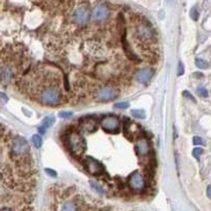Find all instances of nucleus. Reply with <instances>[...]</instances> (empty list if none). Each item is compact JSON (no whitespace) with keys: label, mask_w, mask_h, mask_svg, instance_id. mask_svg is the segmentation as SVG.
Listing matches in <instances>:
<instances>
[{"label":"nucleus","mask_w":211,"mask_h":211,"mask_svg":"<svg viewBox=\"0 0 211 211\" xmlns=\"http://www.w3.org/2000/svg\"><path fill=\"white\" fill-rule=\"evenodd\" d=\"M190 16L191 18H192V20H194V21L196 22L198 20L199 17V12L198 11L197 9L195 8V7H192V9H190Z\"/></svg>","instance_id":"nucleus-18"},{"label":"nucleus","mask_w":211,"mask_h":211,"mask_svg":"<svg viewBox=\"0 0 211 211\" xmlns=\"http://www.w3.org/2000/svg\"><path fill=\"white\" fill-rule=\"evenodd\" d=\"M203 153V149L201 148H195L192 151L193 156L195 158H196L197 159H199L201 155H202Z\"/></svg>","instance_id":"nucleus-22"},{"label":"nucleus","mask_w":211,"mask_h":211,"mask_svg":"<svg viewBox=\"0 0 211 211\" xmlns=\"http://www.w3.org/2000/svg\"><path fill=\"white\" fill-rule=\"evenodd\" d=\"M135 149H136L137 152L140 156H144V155H147L149 152V144L145 139L138 140Z\"/></svg>","instance_id":"nucleus-12"},{"label":"nucleus","mask_w":211,"mask_h":211,"mask_svg":"<svg viewBox=\"0 0 211 211\" xmlns=\"http://www.w3.org/2000/svg\"><path fill=\"white\" fill-rule=\"evenodd\" d=\"M74 16L77 22L81 25H84L89 18L88 12L84 8H78L75 12Z\"/></svg>","instance_id":"nucleus-11"},{"label":"nucleus","mask_w":211,"mask_h":211,"mask_svg":"<svg viewBox=\"0 0 211 211\" xmlns=\"http://www.w3.org/2000/svg\"><path fill=\"white\" fill-rule=\"evenodd\" d=\"M194 76L195 77V78H202L203 77V74L202 73H201V72H195L194 73Z\"/></svg>","instance_id":"nucleus-31"},{"label":"nucleus","mask_w":211,"mask_h":211,"mask_svg":"<svg viewBox=\"0 0 211 211\" xmlns=\"http://www.w3.org/2000/svg\"><path fill=\"white\" fill-rule=\"evenodd\" d=\"M197 90H198V94L201 95V96H202L203 98H207L209 96L208 90L205 87L200 86L198 88Z\"/></svg>","instance_id":"nucleus-20"},{"label":"nucleus","mask_w":211,"mask_h":211,"mask_svg":"<svg viewBox=\"0 0 211 211\" xmlns=\"http://www.w3.org/2000/svg\"><path fill=\"white\" fill-rule=\"evenodd\" d=\"M102 127L106 133H117L120 131V122L113 116H108L103 118L101 122Z\"/></svg>","instance_id":"nucleus-4"},{"label":"nucleus","mask_w":211,"mask_h":211,"mask_svg":"<svg viewBox=\"0 0 211 211\" xmlns=\"http://www.w3.org/2000/svg\"><path fill=\"white\" fill-rule=\"evenodd\" d=\"M59 116L60 118H69L72 115V113L70 112V111H64V112H61L59 113Z\"/></svg>","instance_id":"nucleus-26"},{"label":"nucleus","mask_w":211,"mask_h":211,"mask_svg":"<svg viewBox=\"0 0 211 211\" xmlns=\"http://www.w3.org/2000/svg\"><path fill=\"white\" fill-rule=\"evenodd\" d=\"M126 36H127L126 30H125V29L123 30V31L122 37V43L123 48L124 49V52H125V54H126V55L128 57V58L130 59L131 60H133V61H139L140 59L138 58V57L137 56V55H135L131 49L130 48V46H129V44L127 42V41Z\"/></svg>","instance_id":"nucleus-9"},{"label":"nucleus","mask_w":211,"mask_h":211,"mask_svg":"<svg viewBox=\"0 0 211 211\" xmlns=\"http://www.w3.org/2000/svg\"><path fill=\"white\" fill-rule=\"evenodd\" d=\"M1 211H11V210H9V209H2Z\"/></svg>","instance_id":"nucleus-33"},{"label":"nucleus","mask_w":211,"mask_h":211,"mask_svg":"<svg viewBox=\"0 0 211 211\" xmlns=\"http://www.w3.org/2000/svg\"><path fill=\"white\" fill-rule=\"evenodd\" d=\"M154 70L150 68H144L137 73L136 75V79L140 83H146L153 77L154 75Z\"/></svg>","instance_id":"nucleus-8"},{"label":"nucleus","mask_w":211,"mask_h":211,"mask_svg":"<svg viewBox=\"0 0 211 211\" xmlns=\"http://www.w3.org/2000/svg\"><path fill=\"white\" fill-rule=\"evenodd\" d=\"M91 186L92 188L98 194L102 195L103 194V190L102 189V188L100 187L99 184H98L97 183H95L94 182H92L91 183Z\"/></svg>","instance_id":"nucleus-23"},{"label":"nucleus","mask_w":211,"mask_h":211,"mask_svg":"<svg viewBox=\"0 0 211 211\" xmlns=\"http://www.w3.org/2000/svg\"><path fill=\"white\" fill-rule=\"evenodd\" d=\"M129 103L127 102H120V103H117L114 105V107L116 109H127L129 107Z\"/></svg>","instance_id":"nucleus-21"},{"label":"nucleus","mask_w":211,"mask_h":211,"mask_svg":"<svg viewBox=\"0 0 211 211\" xmlns=\"http://www.w3.org/2000/svg\"><path fill=\"white\" fill-rule=\"evenodd\" d=\"M84 166L88 173L93 175H99L103 172V165L98 162V160L90 157H87L84 159Z\"/></svg>","instance_id":"nucleus-6"},{"label":"nucleus","mask_w":211,"mask_h":211,"mask_svg":"<svg viewBox=\"0 0 211 211\" xmlns=\"http://www.w3.org/2000/svg\"><path fill=\"white\" fill-rule=\"evenodd\" d=\"M40 99L43 104L49 106H54L59 103L61 100V94L57 88H47L41 92Z\"/></svg>","instance_id":"nucleus-3"},{"label":"nucleus","mask_w":211,"mask_h":211,"mask_svg":"<svg viewBox=\"0 0 211 211\" xmlns=\"http://www.w3.org/2000/svg\"><path fill=\"white\" fill-rule=\"evenodd\" d=\"M64 87L67 91L69 90V83H68V76L67 75H65L64 76Z\"/></svg>","instance_id":"nucleus-30"},{"label":"nucleus","mask_w":211,"mask_h":211,"mask_svg":"<svg viewBox=\"0 0 211 211\" xmlns=\"http://www.w3.org/2000/svg\"><path fill=\"white\" fill-rule=\"evenodd\" d=\"M33 141L35 145V147L37 148H40L42 144V139L38 134H34L33 136Z\"/></svg>","instance_id":"nucleus-19"},{"label":"nucleus","mask_w":211,"mask_h":211,"mask_svg":"<svg viewBox=\"0 0 211 211\" xmlns=\"http://www.w3.org/2000/svg\"><path fill=\"white\" fill-rule=\"evenodd\" d=\"M132 116L138 119H145L146 117L145 110L143 109H133L131 110Z\"/></svg>","instance_id":"nucleus-15"},{"label":"nucleus","mask_w":211,"mask_h":211,"mask_svg":"<svg viewBox=\"0 0 211 211\" xmlns=\"http://www.w3.org/2000/svg\"><path fill=\"white\" fill-rule=\"evenodd\" d=\"M193 144L195 145H202L203 144L202 138H201L199 137H197V136L194 137V138H193Z\"/></svg>","instance_id":"nucleus-27"},{"label":"nucleus","mask_w":211,"mask_h":211,"mask_svg":"<svg viewBox=\"0 0 211 211\" xmlns=\"http://www.w3.org/2000/svg\"><path fill=\"white\" fill-rule=\"evenodd\" d=\"M81 122H80V125L82 129L88 133H93L96 131L98 126L95 123V120L92 118H85L81 120Z\"/></svg>","instance_id":"nucleus-10"},{"label":"nucleus","mask_w":211,"mask_h":211,"mask_svg":"<svg viewBox=\"0 0 211 211\" xmlns=\"http://www.w3.org/2000/svg\"><path fill=\"white\" fill-rule=\"evenodd\" d=\"M195 64L198 68L205 70L209 67V63L202 59H195Z\"/></svg>","instance_id":"nucleus-17"},{"label":"nucleus","mask_w":211,"mask_h":211,"mask_svg":"<svg viewBox=\"0 0 211 211\" xmlns=\"http://www.w3.org/2000/svg\"><path fill=\"white\" fill-rule=\"evenodd\" d=\"M8 100H9V98L7 96V95L3 94V93H1V102H2V103H6L7 102H8Z\"/></svg>","instance_id":"nucleus-29"},{"label":"nucleus","mask_w":211,"mask_h":211,"mask_svg":"<svg viewBox=\"0 0 211 211\" xmlns=\"http://www.w3.org/2000/svg\"><path fill=\"white\" fill-rule=\"evenodd\" d=\"M55 122V117L53 115H50L45 118L42 122V125L38 128V132L44 134L46 132V129L49 127L52 126Z\"/></svg>","instance_id":"nucleus-13"},{"label":"nucleus","mask_w":211,"mask_h":211,"mask_svg":"<svg viewBox=\"0 0 211 211\" xmlns=\"http://www.w3.org/2000/svg\"><path fill=\"white\" fill-rule=\"evenodd\" d=\"M62 140L65 148L74 155H81L86 150L87 144L84 138L72 129L68 130L63 135Z\"/></svg>","instance_id":"nucleus-1"},{"label":"nucleus","mask_w":211,"mask_h":211,"mask_svg":"<svg viewBox=\"0 0 211 211\" xmlns=\"http://www.w3.org/2000/svg\"><path fill=\"white\" fill-rule=\"evenodd\" d=\"M129 184L132 189L134 190H140L144 187L145 182L142 175L138 172H135L130 175Z\"/></svg>","instance_id":"nucleus-7"},{"label":"nucleus","mask_w":211,"mask_h":211,"mask_svg":"<svg viewBox=\"0 0 211 211\" xmlns=\"http://www.w3.org/2000/svg\"><path fill=\"white\" fill-rule=\"evenodd\" d=\"M183 95L184 97H185L186 98H187V99H189L190 100H191V101H192L194 102H196V100H195V98L194 97V95L191 94L189 91H188V90H184V91H183Z\"/></svg>","instance_id":"nucleus-24"},{"label":"nucleus","mask_w":211,"mask_h":211,"mask_svg":"<svg viewBox=\"0 0 211 211\" xmlns=\"http://www.w3.org/2000/svg\"><path fill=\"white\" fill-rule=\"evenodd\" d=\"M207 196L211 199V187L210 186H209L208 188H207Z\"/></svg>","instance_id":"nucleus-32"},{"label":"nucleus","mask_w":211,"mask_h":211,"mask_svg":"<svg viewBox=\"0 0 211 211\" xmlns=\"http://www.w3.org/2000/svg\"><path fill=\"white\" fill-rule=\"evenodd\" d=\"M109 15L108 9L104 6H98L95 7L93 11L94 18L98 20H102L105 19L107 18Z\"/></svg>","instance_id":"nucleus-14"},{"label":"nucleus","mask_w":211,"mask_h":211,"mask_svg":"<svg viewBox=\"0 0 211 211\" xmlns=\"http://www.w3.org/2000/svg\"><path fill=\"white\" fill-rule=\"evenodd\" d=\"M184 73V64L181 61H179L177 66V75L178 76H181Z\"/></svg>","instance_id":"nucleus-25"},{"label":"nucleus","mask_w":211,"mask_h":211,"mask_svg":"<svg viewBox=\"0 0 211 211\" xmlns=\"http://www.w3.org/2000/svg\"><path fill=\"white\" fill-rule=\"evenodd\" d=\"M30 147L27 140L23 137L17 136L13 140L11 146V155L19 162L24 160L29 153Z\"/></svg>","instance_id":"nucleus-2"},{"label":"nucleus","mask_w":211,"mask_h":211,"mask_svg":"<svg viewBox=\"0 0 211 211\" xmlns=\"http://www.w3.org/2000/svg\"><path fill=\"white\" fill-rule=\"evenodd\" d=\"M61 211H77V210L76 206L73 203L67 202L62 206Z\"/></svg>","instance_id":"nucleus-16"},{"label":"nucleus","mask_w":211,"mask_h":211,"mask_svg":"<svg viewBox=\"0 0 211 211\" xmlns=\"http://www.w3.org/2000/svg\"><path fill=\"white\" fill-rule=\"evenodd\" d=\"M45 170H46V172L49 175H50V176H52L53 177H55L57 176V173L55 170H53L52 169H49V168H46L45 169Z\"/></svg>","instance_id":"nucleus-28"},{"label":"nucleus","mask_w":211,"mask_h":211,"mask_svg":"<svg viewBox=\"0 0 211 211\" xmlns=\"http://www.w3.org/2000/svg\"><path fill=\"white\" fill-rule=\"evenodd\" d=\"M117 96V92L112 87H106L99 89L95 94V98L98 102H106L112 101Z\"/></svg>","instance_id":"nucleus-5"}]
</instances>
